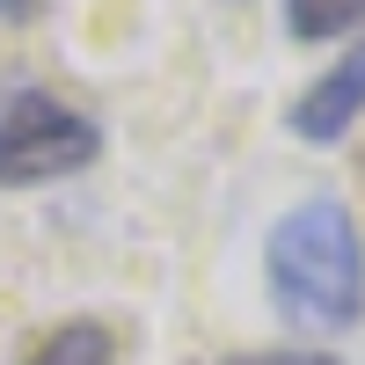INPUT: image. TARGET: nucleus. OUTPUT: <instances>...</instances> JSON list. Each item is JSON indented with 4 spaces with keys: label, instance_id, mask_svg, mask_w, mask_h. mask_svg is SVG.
<instances>
[{
    "label": "nucleus",
    "instance_id": "obj_6",
    "mask_svg": "<svg viewBox=\"0 0 365 365\" xmlns=\"http://www.w3.org/2000/svg\"><path fill=\"white\" fill-rule=\"evenodd\" d=\"M212 365H344L336 351H234V358H212Z\"/></svg>",
    "mask_w": 365,
    "mask_h": 365
},
{
    "label": "nucleus",
    "instance_id": "obj_2",
    "mask_svg": "<svg viewBox=\"0 0 365 365\" xmlns=\"http://www.w3.org/2000/svg\"><path fill=\"white\" fill-rule=\"evenodd\" d=\"M103 161V125L51 88H22L0 103V190H37V182L81 175Z\"/></svg>",
    "mask_w": 365,
    "mask_h": 365
},
{
    "label": "nucleus",
    "instance_id": "obj_1",
    "mask_svg": "<svg viewBox=\"0 0 365 365\" xmlns=\"http://www.w3.org/2000/svg\"><path fill=\"white\" fill-rule=\"evenodd\" d=\"M263 292L292 336H351L365 322V234L344 197H299L263 234Z\"/></svg>",
    "mask_w": 365,
    "mask_h": 365
},
{
    "label": "nucleus",
    "instance_id": "obj_3",
    "mask_svg": "<svg viewBox=\"0 0 365 365\" xmlns=\"http://www.w3.org/2000/svg\"><path fill=\"white\" fill-rule=\"evenodd\" d=\"M358 117H365V37L329 73H314L307 88H299V103L285 110V125H292V139H307V146H336Z\"/></svg>",
    "mask_w": 365,
    "mask_h": 365
},
{
    "label": "nucleus",
    "instance_id": "obj_4",
    "mask_svg": "<svg viewBox=\"0 0 365 365\" xmlns=\"http://www.w3.org/2000/svg\"><path fill=\"white\" fill-rule=\"evenodd\" d=\"M22 365H125V344H117L110 322L73 314V322H51L44 336L22 351Z\"/></svg>",
    "mask_w": 365,
    "mask_h": 365
},
{
    "label": "nucleus",
    "instance_id": "obj_5",
    "mask_svg": "<svg viewBox=\"0 0 365 365\" xmlns=\"http://www.w3.org/2000/svg\"><path fill=\"white\" fill-rule=\"evenodd\" d=\"M285 29L299 44L351 37V29H365V0H285Z\"/></svg>",
    "mask_w": 365,
    "mask_h": 365
},
{
    "label": "nucleus",
    "instance_id": "obj_7",
    "mask_svg": "<svg viewBox=\"0 0 365 365\" xmlns=\"http://www.w3.org/2000/svg\"><path fill=\"white\" fill-rule=\"evenodd\" d=\"M37 15H44V0H0V22H8V29L15 22H37Z\"/></svg>",
    "mask_w": 365,
    "mask_h": 365
}]
</instances>
